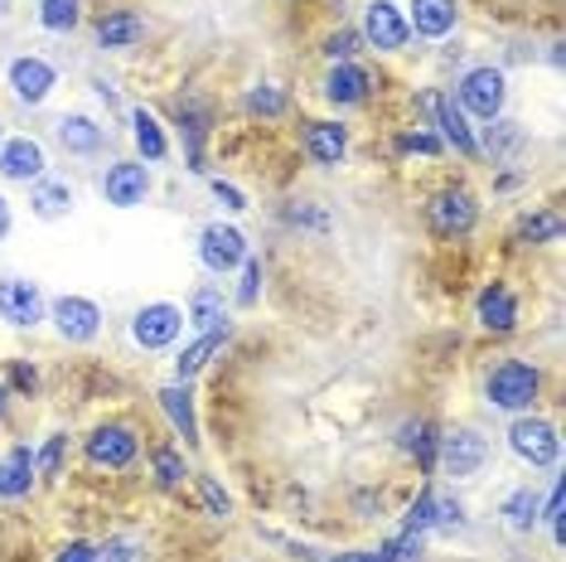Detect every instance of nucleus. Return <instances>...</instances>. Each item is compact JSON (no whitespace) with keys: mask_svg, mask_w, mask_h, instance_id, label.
Here are the masks:
<instances>
[{"mask_svg":"<svg viewBox=\"0 0 566 562\" xmlns=\"http://www.w3.org/2000/svg\"><path fill=\"white\" fill-rule=\"evenodd\" d=\"M543 388H547V374L533 360H499L484 374V403L494 407V413H504V417L537 413Z\"/></svg>","mask_w":566,"mask_h":562,"instance_id":"nucleus-1","label":"nucleus"},{"mask_svg":"<svg viewBox=\"0 0 566 562\" xmlns=\"http://www.w3.org/2000/svg\"><path fill=\"white\" fill-rule=\"evenodd\" d=\"M421 219H427V233L441 242H460L474 233L480 223V195L470 185H441L436 195H427L421 204Z\"/></svg>","mask_w":566,"mask_h":562,"instance_id":"nucleus-2","label":"nucleus"},{"mask_svg":"<svg viewBox=\"0 0 566 562\" xmlns=\"http://www.w3.org/2000/svg\"><path fill=\"white\" fill-rule=\"evenodd\" d=\"M450 97H455V107L465 112V117L494 122V117H504V107H509V79H504V69H494V63H480V69L460 73V83Z\"/></svg>","mask_w":566,"mask_h":562,"instance_id":"nucleus-3","label":"nucleus"},{"mask_svg":"<svg viewBox=\"0 0 566 562\" xmlns=\"http://www.w3.org/2000/svg\"><path fill=\"white\" fill-rule=\"evenodd\" d=\"M140 456V431L132 422H97L93 431L83 437V461L87 470H107V476H117V470H132Z\"/></svg>","mask_w":566,"mask_h":562,"instance_id":"nucleus-4","label":"nucleus"},{"mask_svg":"<svg viewBox=\"0 0 566 562\" xmlns=\"http://www.w3.org/2000/svg\"><path fill=\"white\" fill-rule=\"evenodd\" d=\"M509 451L518 456L523 466L533 470H552L562 461V437H557V422L537 417V413H518L509 422Z\"/></svg>","mask_w":566,"mask_h":562,"instance_id":"nucleus-5","label":"nucleus"},{"mask_svg":"<svg viewBox=\"0 0 566 562\" xmlns=\"http://www.w3.org/2000/svg\"><path fill=\"white\" fill-rule=\"evenodd\" d=\"M44 321H54L59 330V340L63 344H93L102 335V305L93 296H78V291H63V296L49 301V311H44Z\"/></svg>","mask_w":566,"mask_h":562,"instance_id":"nucleus-6","label":"nucleus"},{"mask_svg":"<svg viewBox=\"0 0 566 562\" xmlns=\"http://www.w3.org/2000/svg\"><path fill=\"white\" fill-rule=\"evenodd\" d=\"M489 461V437L480 427H446L441 431V451H436V466L446 470L450 480H474Z\"/></svg>","mask_w":566,"mask_h":562,"instance_id":"nucleus-7","label":"nucleus"},{"mask_svg":"<svg viewBox=\"0 0 566 562\" xmlns=\"http://www.w3.org/2000/svg\"><path fill=\"white\" fill-rule=\"evenodd\" d=\"M6 87L20 107H44L59 87V69L44 54H15L6 63Z\"/></svg>","mask_w":566,"mask_h":562,"instance_id":"nucleus-8","label":"nucleus"},{"mask_svg":"<svg viewBox=\"0 0 566 562\" xmlns=\"http://www.w3.org/2000/svg\"><path fill=\"white\" fill-rule=\"evenodd\" d=\"M150 165L140 160H107L97 170V195L112 204V209H140L150 199Z\"/></svg>","mask_w":566,"mask_h":562,"instance_id":"nucleus-9","label":"nucleus"},{"mask_svg":"<svg viewBox=\"0 0 566 562\" xmlns=\"http://www.w3.org/2000/svg\"><path fill=\"white\" fill-rule=\"evenodd\" d=\"M179 335H185V311H179L175 301H146V305H136V315H132V340H136L146 354L170 350Z\"/></svg>","mask_w":566,"mask_h":562,"instance_id":"nucleus-10","label":"nucleus"},{"mask_svg":"<svg viewBox=\"0 0 566 562\" xmlns=\"http://www.w3.org/2000/svg\"><path fill=\"white\" fill-rule=\"evenodd\" d=\"M364 44L378 49V54H402L411 44V30H407V10L397 0H368L364 6Z\"/></svg>","mask_w":566,"mask_h":562,"instance_id":"nucleus-11","label":"nucleus"},{"mask_svg":"<svg viewBox=\"0 0 566 562\" xmlns=\"http://www.w3.org/2000/svg\"><path fill=\"white\" fill-rule=\"evenodd\" d=\"M248 233H242L238 223H209L199 233V262H203V272H213V277H228V272H238L242 262H248Z\"/></svg>","mask_w":566,"mask_h":562,"instance_id":"nucleus-12","label":"nucleus"},{"mask_svg":"<svg viewBox=\"0 0 566 562\" xmlns=\"http://www.w3.org/2000/svg\"><path fill=\"white\" fill-rule=\"evenodd\" d=\"M474 321H480V330H489V335H513V330H518V321H523L518 291H513L504 277L484 281V291L474 296Z\"/></svg>","mask_w":566,"mask_h":562,"instance_id":"nucleus-13","label":"nucleus"},{"mask_svg":"<svg viewBox=\"0 0 566 562\" xmlns=\"http://www.w3.org/2000/svg\"><path fill=\"white\" fill-rule=\"evenodd\" d=\"M49 175V150L40 136L20 132V136H6V146H0V180L10 185H34Z\"/></svg>","mask_w":566,"mask_h":562,"instance_id":"nucleus-14","label":"nucleus"},{"mask_svg":"<svg viewBox=\"0 0 566 562\" xmlns=\"http://www.w3.org/2000/svg\"><path fill=\"white\" fill-rule=\"evenodd\" d=\"M49 301L40 291V281L30 277H0V321L15 325V330H34L44 321Z\"/></svg>","mask_w":566,"mask_h":562,"instance_id":"nucleus-15","label":"nucleus"},{"mask_svg":"<svg viewBox=\"0 0 566 562\" xmlns=\"http://www.w3.org/2000/svg\"><path fill=\"white\" fill-rule=\"evenodd\" d=\"M427 112H431V122L441 126V146L460 150L465 160H480V140H474V126H470L465 112L455 107V97H450V93H427Z\"/></svg>","mask_w":566,"mask_h":562,"instance_id":"nucleus-16","label":"nucleus"},{"mask_svg":"<svg viewBox=\"0 0 566 562\" xmlns=\"http://www.w3.org/2000/svg\"><path fill=\"white\" fill-rule=\"evenodd\" d=\"M301 146H305V156H311V165H319V170H334V165H344V156H349V126H344L339 117L305 122Z\"/></svg>","mask_w":566,"mask_h":562,"instance_id":"nucleus-17","label":"nucleus"},{"mask_svg":"<svg viewBox=\"0 0 566 562\" xmlns=\"http://www.w3.org/2000/svg\"><path fill=\"white\" fill-rule=\"evenodd\" d=\"M93 34H97V49H107V54H126V49H136L140 40H146V15L132 10V6H112V10H102L97 15Z\"/></svg>","mask_w":566,"mask_h":562,"instance_id":"nucleus-18","label":"nucleus"},{"mask_svg":"<svg viewBox=\"0 0 566 562\" xmlns=\"http://www.w3.org/2000/svg\"><path fill=\"white\" fill-rule=\"evenodd\" d=\"M34 485H40V476H34V451H30V441L6 446V451H0V500H6V504L30 500Z\"/></svg>","mask_w":566,"mask_h":562,"instance_id":"nucleus-19","label":"nucleus"},{"mask_svg":"<svg viewBox=\"0 0 566 562\" xmlns=\"http://www.w3.org/2000/svg\"><path fill=\"white\" fill-rule=\"evenodd\" d=\"M319 93H325L329 107H364L368 93H373V73L364 63H329L325 83H319Z\"/></svg>","mask_w":566,"mask_h":562,"instance_id":"nucleus-20","label":"nucleus"},{"mask_svg":"<svg viewBox=\"0 0 566 562\" xmlns=\"http://www.w3.org/2000/svg\"><path fill=\"white\" fill-rule=\"evenodd\" d=\"M175 122H179V136H185L189 170L203 175V140H209V126H213V107L203 97H179Z\"/></svg>","mask_w":566,"mask_h":562,"instance_id":"nucleus-21","label":"nucleus"},{"mask_svg":"<svg viewBox=\"0 0 566 562\" xmlns=\"http://www.w3.org/2000/svg\"><path fill=\"white\" fill-rule=\"evenodd\" d=\"M54 140L69 150V156L87 160V156H97V150L107 146V126L93 122L87 112H63V117L54 122Z\"/></svg>","mask_w":566,"mask_h":562,"instance_id":"nucleus-22","label":"nucleus"},{"mask_svg":"<svg viewBox=\"0 0 566 562\" xmlns=\"http://www.w3.org/2000/svg\"><path fill=\"white\" fill-rule=\"evenodd\" d=\"M233 340V325H218V330H199L195 340L185 344V350L175 354V378L179 383H189V378H199L203 368H209L218 354H223V344Z\"/></svg>","mask_w":566,"mask_h":562,"instance_id":"nucleus-23","label":"nucleus"},{"mask_svg":"<svg viewBox=\"0 0 566 562\" xmlns=\"http://www.w3.org/2000/svg\"><path fill=\"white\" fill-rule=\"evenodd\" d=\"M460 24V6L455 0H411L407 6V30L417 40H446Z\"/></svg>","mask_w":566,"mask_h":562,"instance_id":"nucleus-24","label":"nucleus"},{"mask_svg":"<svg viewBox=\"0 0 566 562\" xmlns=\"http://www.w3.org/2000/svg\"><path fill=\"white\" fill-rule=\"evenodd\" d=\"M160 413L170 417L175 437H185V446H199V413H195V393H189V383H165V388L156 393Z\"/></svg>","mask_w":566,"mask_h":562,"instance_id":"nucleus-25","label":"nucleus"},{"mask_svg":"<svg viewBox=\"0 0 566 562\" xmlns=\"http://www.w3.org/2000/svg\"><path fill=\"white\" fill-rule=\"evenodd\" d=\"M397 451L411 456L421 470H436V451H441V427L431 417H407L397 427Z\"/></svg>","mask_w":566,"mask_h":562,"instance_id":"nucleus-26","label":"nucleus"},{"mask_svg":"<svg viewBox=\"0 0 566 562\" xmlns=\"http://www.w3.org/2000/svg\"><path fill=\"white\" fill-rule=\"evenodd\" d=\"M73 204H78V195H73L69 180H54V175H44V180L30 185V214L40 223H59L73 214Z\"/></svg>","mask_w":566,"mask_h":562,"instance_id":"nucleus-27","label":"nucleus"},{"mask_svg":"<svg viewBox=\"0 0 566 562\" xmlns=\"http://www.w3.org/2000/svg\"><path fill=\"white\" fill-rule=\"evenodd\" d=\"M562 209L557 204H537V209H527L518 228H513V242L518 248H552V242H562Z\"/></svg>","mask_w":566,"mask_h":562,"instance_id":"nucleus-28","label":"nucleus"},{"mask_svg":"<svg viewBox=\"0 0 566 562\" xmlns=\"http://www.w3.org/2000/svg\"><path fill=\"white\" fill-rule=\"evenodd\" d=\"M474 140H480V156H489L494 165H509L523 150L527 136H523V126L513 117H494V122H484L480 132H474Z\"/></svg>","mask_w":566,"mask_h":562,"instance_id":"nucleus-29","label":"nucleus"},{"mask_svg":"<svg viewBox=\"0 0 566 562\" xmlns=\"http://www.w3.org/2000/svg\"><path fill=\"white\" fill-rule=\"evenodd\" d=\"M132 140H136L140 165H160L165 156H170V136H165V126L150 107H132Z\"/></svg>","mask_w":566,"mask_h":562,"instance_id":"nucleus-30","label":"nucleus"},{"mask_svg":"<svg viewBox=\"0 0 566 562\" xmlns=\"http://www.w3.org/2000/svg\"><path fill=\"white\" fill-rule=\"evenodd\" d=\"M185 325H195V330H218V325H228V301H223V291L218 287H195V296L185 301Z\"/></svg>","mask_w":566,"mask_h":562,"instance_id":"nucleus-31","label":"nucleus"},{"mask_svg":"<svg viewBox=\"0 0 566 562\" xmlns=\"http://www.w3.org/2000/svg\"><path fill=\"white\" fill-rule=\"evenodd\" d=\"M242 112H248L252 122H281L291 112V97H286V87H276V83H252L248 93H242Z\"/></svg>","mask_w":566,"mask_h":562,"instance_id":"nucleus-32","label":"nucleus"},{"mask_svg":"<svg viewBox=\"0 0 566 562\" xmlns=\"http://www.w3.org/2000/svg\"><path fill=\"white\" fill-rule=\"evenodd\" d=\"M499 514H504V523H509L513 533H533L537 523H543V495H537L533 485H518V490L504 500Z\"/></svg>","mask_w":566,"mask_h":562,"instance_id":"nucleus-33","label":"nucleus"},{"mask_svg":"<svg viewBox=\"0 0 566 562\" xmlns=\"http://www.w3.org/2000/svg\"><path fill=\"white\" fill-rule=\"evenodd\" d=\"M150 476H156V490H179L195 470L185 466V451L179 446H170V441H156L150 446Z\"/></svg>","mask_w":566,"mask_h":562,"instance_id":"nucleus-34","label":"nucleus"},{"mask_svg":"<svg viewBox=\"0 0 566 562\" xmlns=\"http://www.w3.org/2000/svg\"><path fill=\"white\" fill-rule=\"evenodd\" d=\"M34 24H40L44 34H73L83 24V0H40Z\"/></svg>","mask_w":566,"mask_h":562,"instance_id":"nucleus-35","label":"nucleus"},{"mask_svg":"<svg viewBox=\"0 0 566 562\" xmlns=\"http://www.w3.org/2000/svg\"><path fill=\"white\" fill-rule=\"evenodd\" d=\"M189 480H195V490H199V509H203V514H209V519H233V495L223 490V480L209 476V470H195Z\"/></svg>","mask_w":566,"mask_h":562,"instance_id":"nucleus-36","label":"nucleus"},{"mask_svg":"<svg viewBox=\"0 0 566 562\" xmlns=\"http://www.w3.org/2000/svg\"><path fill=\"white\" fill-rule=\"evenodd\" d=\"M97 562H150V543L140 533H107L97 543Z\"/></svg>","mask_w":566,"mask_h":562,"instance_id":"nucleus-37","label":"nucleus"},{"mask_svg":"<svg viewBox=\"0 0 566 562\" xmlns=\"http://www.w3.org/2000/svg\"><path fill=\"white\" fill-rule=\"evenodd\" d=\"M378 553L388 562H421V553H427V533H411V529H397L392 539L378 543Z\"/></svg>","mask_w":566,"mask_h":562,"instance_id":"nucleus-38","label":"nucleus"},{"mask_svg":"<svg viewBox=\"0 0 566 562\" xmlns=\"http://www.w3.org/2000/svg\"><path fill=\"white\" fill-rule=\"evenodd\" d=\"M63 456H69V437L54 431V437L34 451V476H40V480H59L63 476Z\"/></svg>","mask_w":566,"mask_h":562,"instance_id":"nucleus-39","label":"nucleus"},{"mask_svg":"<svg viewBox=\"0 0 566 562\" xmlns=\"http://www.w3.org/2000/svg\"><path fill=\"white\" fill-rule=\"evenodd\" d=\"M402 529H411V533H431L436 529V490H431V485H421V495L407 504Z\"/></svg>","mask_w":566,"mask_h":562,"instance_id":"nucleus-40","label":"nucleus"},{"mask_svg":"<svg viewBox=\"0 0 566 562\" xmlns=\"http://www.w3.org/2000/svg\"><path fill=\"white\" fill-rule=\"evenodd\" d=\"M262 258H252L248 252V262H242V281H238V296H233V305L238 311H252L256 301H262Z\"/></svg>","mask_w":566,"mask_h":562,"instance_id":"nucleus-41","label":"nucleus"},{"mask_svg":"<svg viewBox=\"0 0 566 562\" xmlns=\"http://www.w3.org/2000/svg\"><path fill=\"white\" fill-rule=\"evenodd\" d=\"M441 136H431V132H421V126H417V132H402V136H397V156H441Z\"/></svg>","mask_w":566,"mask_h":562,"instance_id":"nucleus-42","label":"nucleus"},{"mask_svg":"<svg viewBox=\"0 0 566 562\" xmlns=\"http://www.w3.org/2000/svg\"><path fill=\"white\" fill-rule=\"evenodd\" d=\"M6 388H10V398H34V393H40V368L15 360L10 374H6Z\"/></svg>","mask_w":566,"mask_h":562,"instance_id":"nucleus-43","label":"nucleus"},{"mask_svg":"<svg viewBox=\"0 0 566 562\" xmlns=\"http://www.w3.org/2000/svg\"><path fill=\"white\" fill-rule=\"evenodd\" d=\"M358 49H364V34H358V30H334L325 40V59L329 63H354Z\"/></svg>","mask_w":566,"mask_h":562,"instance_id":"nucleus-44","label":"nucleus"},{"mask_svg":"<svg viewBox=\"0 0 566 562\" xmlns=\"http://www.w3.org/2000/svg\"><path fill=\"white\" fill-rule=\"evenodd\" d=\"M465 529V504L460 495H436V533H455Z\"/></svg>","mask_w":566,"mask_h":562,"instance_id":"nucleus-45","label":"nucleus"},{"mask_svg":"<svg viewBox=\"0 0 566 562\" xmlns=\"http://www.w3.org/2000/svg\"><path fill=\"white\" fill-rule=\"evenodd\" d=\"M543 523H547L552 543H562V480H552V490L543 500Z\"/></svg>","mask_w":566,"mask_h":562,"instance_id":"nucleus-46","label":"nucleus"},{"mask_svg":"<svg viewBox=\"0 0 566 562\" xmlns=\"http://www.w3.org/2000/svg\"><path fill=\"white\" fill-rule=\"evenodd\" d=\"M209 189H213V199L223 204L228 214H248V209H252V204H248V195H242L238 185H228V180H209Z\"/></svg>","mask_w":566,"mask_h":562,"instance_id":"nucleus-47","label":"nucleus"},{"mask_svg":"<svg viewBox=\"0 0 566 562\" xmlns=\"http://www.w3.org/2000/svg\"><path fill=\"white\" fill-rule=\"evenodd\" d=\"M54 562H97V543L87 539H63L54 548Z\"/></svg>","mask_w":566,"mask_h":562,"instance_id":"nucleus-48","label":"nucleus"},{"mask_svg":"<svg viewBox=\"0 0 566 562\" xmlns=\"http://www.w3.org/2000/svg\"><path fill=\"white\" fill-rule=\"evenodd\" d=\"M319 562H388L378 548H349V553H319Z\"/></svg>","mask_w":566,"mask_h":562,"instance_id":"nucleus-49","label":"nucleus"},{"mask_svg":"<svg viewBox=\"0 0 566 562\" xmlns=\"http://www.w3.org/2000/svg\"><path fill=\"white\" fill-rule=\"evenodd\" d=\"M10 233H15V204L0 195V242H6Z\"/></svg>","mask_w":566,"mask_h":562,"instance_id":"nucleus-50","label":"nucleus"},{"mask_svg":"<svg viewBox=\"0 0 566 562\" xmlns=\"http://www.w3.org/2000/svg\"><path fill=\"white\" fill-rule=\"evenodd\" d=\"M93 93H97L102 102H107V107H117V87H112V83H102V79H93Z\"/></svg>","mask_w":566,"mask_h":562,"instance_id":"nucleus-51","label":"nucleus"},{"mask_svg":"<svg viewBox=\"0 0 566 562\" xmlns=\"http://www.w3.org/2000/svg\"><path fill=\"white\" fill-rule=\"evenodd\" d=\"M518 185H523V175H513V170H509V175H499V180H494V189H518Z\"/></svg>","mask_w":566,"mask_h":562,"instance_id":"nucleus-52","label":"nucleus"},{"mask_svg":"<svg viewBox=\"0 0 566 562\" xmlns=\"http://www.w3.org/2000/svg\"><path fill=\"white\" fill-rule=\"evenodd\" d=\"M6 413H10V388H6V378H0V422H6Z\"/></svg>","mask_w":566,"mask_h":562,"instance_id":"nucleus-53","label":"nucleus"},{"mask_svg":"<svg viewBox=\"0 0 566 562\" xmlns=\"http://www.w3.org/2000/svg\"><path fill=\"white\" fill-rule=\"evenodd\" d=\"M10 15V0H0V20H6Z\"/></svg>","mask_w":566,"mask_h":562,"instance_id":"nucleus-54","label":"nucleus"},{"mask_svg":"<svg viewBox=\"0 0 566 562\" xmlns=\"http://www.w3.org/2000/svg\"><path fill=\"white\" fill-rule=\"evenodd\" d=\"M0 146H6V122H0Z\"/></svg>","mask_w":566,"mask_h":562,"instance_id":"nucleus-55","label":"nucleus"}]
</instances>
